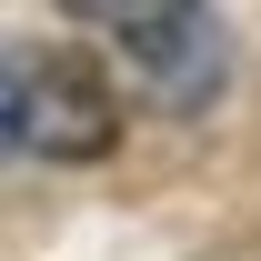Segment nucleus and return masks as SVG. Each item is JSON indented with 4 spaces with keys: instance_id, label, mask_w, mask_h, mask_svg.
<instances>
[{
    "instance_id": "obj_1",
    "label": "nucleus",
    "mask_w": 261,
    "mask_h": 261,
    "mask_svg": "<svg viewBox=\"0 0 261 261\" xmlns=\"http://www.w3.org/2000/svg\"><path fill=\"white\" fill-rule=\"evenodd\" d=\"M10 141L40 161H100L121 141V91L81 40H50L31 61H10Z\"/></svg>"
},
{
    "instance_id": "obj_2",
    "label": "nucleus",
    "mask_w": 261,
    "mask_h": 261,
    "mask_svg": "<svg viewBox=\"0 0 261 261\" xmlns=\"http://www.w3.org/2000/svg\"><path fill=\"white\" fill-rule=\"evenodd\" d=\"M111 50L141 70V91L161 111H211L231 91V31L211 0H121L111 20Z\"/></svg>"
},
{
    "instance_id": "obj_3",
    "label": "nucleus",
    "mask_w": 261,
    "mask_h": 261,
    "mask_svg": "<svg viewBox=\"0 0 261 261\" xmlns=\"http://www.w3.org/2000/svg\"><path fill=\"white\" fill-rule=\"evenodd\" d=\"M0 151H10V61H0Z\"/></svg>"
}]
</instances>
